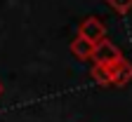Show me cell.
<instances>
[{
  "instance_id": "obj_3",
  "label": "cell",
  "mask_w": 132,
  "mask_h": 122,
  "mask_svg": "<svg viewBox=\"0 0 132 122\" xmlns=\"http://www.w3.org/2000/svg\"><path fill=\"white\" fill-rule=\"evenodd\" d=\"M109 71V78H111V85H116V87H123V85H127L130 80H132V63L123 57L118 63H113L111 68H106Z\"/></svg>"
},
{
  "instance_id": "obj_4",
  "label": "cell",
  "mask_w": 132,
  "mask_h": 122,
  "mask_svg": "<svg viewBox=\"0 0 132 122\" xmlns=\"http://www.w3.org/2000/svg\"><path fill=\"white\" fill-rule=\"evenodd\" d=\"M71 54H73V59H78V61H90L92 59V54H94V45L92 42H87L85 38H80V35H76L73 38V42H71Z\"/></svg>"
},
{
  "instance_id": "obj_6",
  "label": "cell",
  "mask_w": 132,
  "mask_h": 122,
  "mask_svg": "<svg viewBox=\"0 0 132 122\" xmlns=\"http://www.w3.org/2000/svg\"><path fill=\"white\" fill-rule=\"evenodd\" d=\"M106 5L118 14H127L132 10V0H106Z\"/></svg>"
},
{
  "instance_id": "obj_2",
  "label": "cell",
  "mask_w": 132,
  "mask_h": 122,
  "mask_svg": "<svg viewBox=\"0 0 132 122\" xmlns=\"http://www.w3.org/2000/svg\"><path fill=\"white\" fill-rule=\"evenodd\" d=\"M78 35L85 38L92 45H97V42H102L106 38V26H104L102 19H97V16H85V19L80 21V26H78Z\"/></svg>"
},
{
  "instance_id": "obj_1",
  "label": "cell",
  "mask_w": 132,
  "mask_h": 122,
  "mask_svg": "<svg viewBox=\"0 0 132 122\" xmlns=\"http://www.w3.org/2000/svg\"><path fill=\"white\" fill-rule=\"evenodd\" d=\"M92 59H94V63L97 66H104V68H111L113 63H118L120 59H123V52L116 47L111 40H102V42H97L94 45V54H92Z\"/></svg>"
},
{
  "instance_id": "obj_7",
  "label": "cell",
  "mask_w": 132,
  "mask_h": 122,
  "mask_svg": "<svg viewBox=\"0 0 132 122\" xmlns=\"http://www.w3.org/2000/svg\"><path fill=\"white\" fill-rule=\"evenodd\" d=\"M3 92H5V85H3V82H0V96H3Z\"/></svg>"
},
{
  "instance_id": "obj_5",
  "label": "cell",
  "mask_w": 132,
  "mask_h": 122,
  "mask_svg": "<svg viewBox=\"0 0 132 122\" xmlns=\"http://www.w3.org/2000/svg\"><path fill=\"white\" fill-rule=\"evenodd\" d=\"M90 75H92V80L97 82V85H111V78H109V71L104 66H92V71H90Z\"/></svg>"
}]
</instances>
